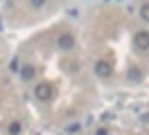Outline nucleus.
<instances>
[{"label":"nucleus","instance_id":"f8f14e48","mask_svg":"<svg viewBox=\"0 0 149 135\" xmlns=\"http://www.w3.org/2000/svg\"><path fill=\"white\" fill-rule=\"evenodd\" d=\"M95 135H109V131H106V128H97V131H95Z\"/></svg>","mask_w":149,"mask_h":135},{"label":"nucleus","instance_id":"9b49d317","mask_svg":"<svg viewBox=\"0 0 149 135\" xmlns=\"http://www.w3.org/2000/svg\"><path fill=\"white\" fill-rule=\"evenodd\" d=\"M9 68H11V72H16V70H18V68H20V65H18V59H11Z\"/></svg>","mask_w":149,"mask_h":135},{"label":"nucleus","instance_id":"7ed1b4c3","mask_svg":"<svg viewBox=\"0 0 149 135\" xmlns=\"http://www.w3.org/2000/svg\"><path fill=\"white\" fill-rule=\"evenodd\" d=\"M56 45H59V50H63V52L72 50V47H74V38H72V34H61L59 38H56Z\"/></svg>","mask_w":149,"mask_h":135},{"label":"nucleus","instance_id":"0eeeda50","mask_svg":"<svg viewBox=\"0 0 149 135\" xmlns=\"http://www.w3.org/2000/svg\"><path fill=\"white\" fill-rule=\"evenodd\" d=\"M7 131H9V135H20V131H23V126H20V122H11Z\"/></svg>","mask_w":149,"mask_h":135},{"label":"nucleus","instance_id":"20e7f679","mask_svg":"<svg viewBox=\"0 0 149 135\" xmlns=\"http://www.w3.org/2000/svg\"><path fill=\"white\" fill-rule=\"evenodd\" d=\"M136 47L138 50H147L149 47V32H138L136 34Z\"/></svg>","mask_w":149,"mask_h":135},{"label":"nucleus","instance_id":"6e6552de","mask_svg":"<svg viewBox=\"0 0 149 135\" xmlns=\"http://www.w3.org/2000/svg\"><path fill=\"white\" fill-rule=\"evenodd\" d=\"M140 18H142L145 23H149V2H145V5L140 7Z\"/></svg>","mask_w":149,"mask_h":135},{"label":"nucleus","instance_id":"39448f33","mask_svg":"<svg viewBox=\"0 0 149 135\" xmlns=\"http://www.w3.org/2000/svg\"><path fill=\"white\" fill-rule=\"evenodd\" d=\"M34 74H36V70H34L32 65H23V68H20V79L29 81V79H34Z\"/></svg>","mask_w":149,"mask_h":135},{"label":"nucleus","instance_id":"f03ea898","mask_svg":"<svg viewBox=\"0 0 149 135\" xmlns=\"http://www.w3.org/2000/svg\"><path fill=\"white\" fill-rule=\"evenodd\" d=\"M34 95H36L38 101H47V99H52V86L50 83H38L34 88Z\"/></svg>","mask_w":149,"mask_h":135},{"label":"nucleus","instance_id":"9d476101","mask_svg":"<svg viewBox=\"0 0 149 135\" xmlns=\"http://www.w3.org/2000/svg\"><path fill=\"white\" fill-rule=\"evenodd\" d=\"M29 5H32L34 9H41L43 5H45V0H29Z\"/></svg>","mask_w":149,"mask_h":135},{"label":"nucleus","instance_id":"f257e3e1","mask_svg":"<svg viewBox=\"0 0 149 135\" xmlns=\"http://www.w3.org/2000/svg\"><path fill=\"white\" fill-rule=\"evenodd\" d=\"M111 72H113V68H111V63H109V61L100 59V61L95 63V74H97L100 79H109V77H111Z\"/></svg>","mask_w":149,"mask_h":135},{"label":"nucleus","instance_id":"423d86ee","mask_svg":"<svg viewBox=\"0 0 149 135\" xmlns=\"http://www.w3.org/2000/svg\"><path fill=\"white\" fill-rule=\"evenodd\" d=\"M127 77H129L131 81H140V79H142V72H140L138 68H131V70L127 72Z\"/></svg>","mask_w":149,"mask_h":135},{"label":"nucleus","instance_id":"1a4fd4ad","mask_svg":"<svg viewBox=\"0 0 149 135\" xmlns=\"http://www.w3.org/2000/svg\"><path fill=\"white\" fill-rule=\"evenodd\" d=\"M79 128H81V124H70V126H68V128H65V133L74 135V133H79Z\"/></svg>","mask_w":149,"mask_h":135}]
</instances>
